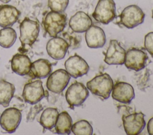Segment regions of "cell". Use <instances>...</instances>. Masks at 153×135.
Returning <instances> with one entry per match:
<instances>
[{"mask_svg":"<svg viewBox=\"0 0 153 135\" xmlns=\"http://www.w3.org/2000/svg\"><path fill=\"white\" fill-rule=\"evenodd\" d=\"M113 86V80L107 73L97 75L87 83V88L92 94L104 99L109 98Z\"/></svg>","mask_w":153,"mask_h":135,"instance_id":"6da1fadb","label":"cell"},{"mask_svg":"<svg viewBox=\"0 0 153 135\" xmlns=\"http://www.w3.org/2000/svg\"><path fill=\"white\" fill-rule=\"evenodd\" d=\"M66 15L63 12L55 11L48 12L43 21L45 30L50 36L53 37L62 32L66 24Z\"/></svg>","mask_w":153,"mask_h":135,"instance_id":"7a4b0ae2","label":"cell"},{"mask_svg":"<svg viewBox=\"0 0 153 135\" xmlns=\"http://www.w3.org/2000/svg\"><path fill=\"white\" fill-rule=\"evenodd\" d=\"M20 35L19 39L22 48L31 46L36 40L39 32V24L38 21L25 18L20 24Z\"/></svg>","mask_w":153,"mask_h":135,"instance_id":"3957f363","label":"cell"},{"mask_svg":"<svg viewBox=\"0 0 153 135\" xmlns=\"http://www.w3.org/2000/svg\"><path fill=\"white\" fill-rule=\"evenodd\" d=\"M94 19L99 23L108 24L116 16V6L114 0H99L92 14Z\"/></svg>","mask_w":153,"mask_h":135,"instance_id":"277c9868","label":"cell"},{"mask_svg":"<svg viewBox=\"0 0 153 135\" xmlns=\"http://www.w3.org/2000/svg\"><path fill=\"white\" fill-rule=\"evenodd\" d=\"M145 17V13L139 7L130 5L124 8L120 15V23L127 29H133L143 22Z\"/></svg>","mask_w":153,"mask_h":135,"instance_id":"5b68a950","label":"cell"},{"mask_svg":"<svg viewBox=\"0 0 153 135\" xmlns=\"http://www.w3.org/2000/svg\"><path fill=\"white\" fill-rule=\"evenodd\" d=\"M89 96L88 89L81 83L75 82L67 89L65 93L66 100L71 108L81 106Z\"/></svg>","mask_w":153,"mask_h":135,"instance_id":"8992f818","label":"cell"},{"mask_svg":"<svg viewBox=\"0 0 153 135\" xmlns=\"http://www.w3.org/2000/svg\"><path fill=\"white\" fill-rule=\"evenodd\" d=\"M71 79L66 70L58 69L49 75L46 83L48 90L53 93H60L68 86Z\"/></svg>","mask_w":153,"mask_h":135,"instance_id":"52a82bcc","label":"cell"},{"mask_svg":"<svg viewBox=\"0 0 153 135\" xmlns=\"http://www.w3.org/2000/svg\"><path fill=\"white\" fill-rule=\"evenodd\" d=\"M145 115L142 112H134L123 115L122 120L125 132L128 135H137L145 127Z\"/></svg>","mask_w":153,"mask_h":135,"instance_id":"ba28073f","label":"cell"},{"mask_svg":"<svg viewBox=\"0 0 153 135\" xmlns=\"http://www.w3.org/2000/svg\"><path fill=\"white\" fill-rule=\"evenodd\" d=\"M148 59L145 52L133 48L126 52L124 64L128 69L139 71L146 67Z\"/></svg>","mask_w":153,"mask_h":135,"instance_id":"9c48e42d","label":"cell"},{"mask_svg":"<svg viewBox=\"0 0 153 135\" xmlns=\"http://www.w3.org/2000/svg\"><path fill=\"white\" fill-rule=\"evenodd\" d=\"M21 120V111L16 108H9L2 113L0 117V125L7 132L12 133L17 128Z\"/></svg>","mask_w":153,"mask_h":135,"instance_id":"30bf717a","label":"cell"},{"mask_svg":"<svg viewBox=\"0 0 153 135\" xmlns=\"http://www.w3.org/2000/svg\"><path fill=\"white\" fill-rule=\"evenodd\" d=\"M65 67L70 76L74 79L87 74L89 71V66L85 60L76 54L66 59Z\"/></svg>","mask_w":153,"mask_h":135,"instance_id":"8fae6325","label":"cell"},{"mask_svg":"<svg viewBox=\"0 0 153 135\" xmlns=\"http://www.w3.org/2000/svg\"><path fill=\"white\" fill-rule=\"evenodd\" d=\"M22 96L26 102L31 105L39 102L44 97V90L42 81L38 79L26 83L23 90Z\"/></svg>","mask_w":153,"mask_h":135,"instance_id":"7c38bea8","label":"cell"},{"mask_svg":"<svg viewBox=\"0 0 153 135\" xmlns=\"http://www.w3.org/2000/svg\"><path fill=\"white\" fill-rule=\"evenodd\" d=\"M105 55L104 61L108 65H123L124 64L126 52L117 40H111Z\"/></svg>","mask_w":153,"mask_h":135,"instance_id":"4fadbf2b","label":"cell"},{"mask_svg":"<svg viewBox=\"0 0 153 135\" xmlns=\"http://www.w3.org/2000/svg\"><path fill=\"white\" fill-rule=\"evenodd\" d=\"M69 47V44L65 39L56 36L48 41L46 50L51 58L56 60H60L65 56Z\"/></svg>","mask_w":153,"mask_h":135,"instance_id":"5bb4252c","label":"cell"},{"mask_svg":"<svg viewBox=\"0 0 153 135\" xmlns=\"http://www.w3.org/2000/svg\"><path fill=\"white\" fill-rule=\"evenodd\" d=\"M134 90L128 83L120 81L114 84L112 90V98L123 103H130L134 98Z\"/></svg>","mask_w":153,"mask_h":135,"instance_id":"9a60e30c","label":"cell"},{"mask_svg":"<svg viewBox=\"0 0 153 135\" xmlns=\"http://www.w3.org/2000/svg\"><path fill=\"white\" fill-rule=\"evenodd\" d=\"M85 39L90 48H102L106 43V35L103 30L99 26H91L86 32Z\"/></svg>","mask_w":153,"mask_h":135,"instance_id":"2e32d148","label":"cell"},{"mask_svg":"<svg viewBox=\"0 0 153 135\" xmlns=\"http://www.w3.org/2000/svg\"><path fill=\"white\" fill-rule=\"evenodd\" d=\"M93 21L90 17L83 11H78L73 15L69 21L71 30L75 33L85 32L91 26Z\"/></svg>","mask_w":153,"mask_h":135,"instance_id":"e0dca14e","label":"cell"},{"mask_svg":"<svg viewBox=\"0 0 153 135\" xmlns=\"http://www.w3.org/2000/svg\"><path fill=\"white\" fill-rule=\"evenodd\" d=\"M20 11L15 7L4 5L0 7V27H11L20 16Z\"/></svg>","mask_w":153,"mask_h":135,"instance_id":"ac0fdd59","label":"cell"},{"mask_svg":"<svg viewBox=\"0 0 153 135\" xmlns=\"http://www.w3.org/2000/svg\"><path fill=\"white\" fill-rule=\"evenodd\" d=\"M30 59L26 55L17 54L14 55L11 60V70L19 76L27 75L30 71Z\"/></svg>","mask_w":153,"mask_h":135,"instance_id":"d6986e66","label":"cell"},{"mask_svg":"<svg viewBox=\"0 0 153 135\" xmlns=\"http://www.w3.org/2000/svg\"><path fill=\"white\" fill-rule=\"evenodd\" d=\"M51 64L45 59H38L31 64L30 71L35 77L45 78L51 72Z\"/></svg>","mask_w":153,"mask_h":135,"instance_id":"ffe728a7","label":"cell"},{"mask_svg":"<svg viewBox=\"0 0 153 135\" xmlns=\"http://www.w3.org/2000/svg\"><path fill=\"white\" fill-rule=\"evenodd\" d=\"M72 126V119L66 111H63L59 114L56 124L54 125L56 131L59 134H69Z\"/></svg>","mask_w":153,"mask_h":135,"instance_id":"44dd1931","label":"cell"},{"mask_svg":"<svg viewBox=\"0 0 153 135\" xmlns=\"http://www.w3.org/2000/svg\"><path fill=\"white\" fill-rule=\"evenodd\" d=\"M14 86L4 80H0V105L7 107L14 96L15 92Z\"/></svg>","mask_w":153,"mask_h":135,"instance_id":"7402d4cb","label":"cell"},{"mask_svg":"<svg viewBox=\"0 0 153 135\" xmlns=\"http://www.w3.org/2000/svg\"><path fill=\"white\" fill-rule=\"evenodd\" d=\"M59 112L56 108H47L42 113L40 119V124L45 128L51 130L53 128L56 123Z\"/></svg>","mask_w":153,"mask_h":135,"instance_id":"603a6c76","label":"cell"},{"mask_svg":"<svg viewBox=\"0 0 153 135\" xmlns=\"http://www.w3.org/2000/svg\"><path fill=\"white\" fill-rule=\"evenodd\" d=\"M17 34L11 27H4L0 30V46L4 48H11L16 42Z\"/></svg>","mask_w":153,"mask_h":135,"instance_id":"cb8c5ba5","label":"cell"},{"mask_svg":"<svg viewBox=\"0 0 153 135\" xmlns=\"http://www.w3.org/2000/svg\"><path fill=\"white\" fill-rule=\"evenodd\" d=\"M71 131L75 135H91L93 127L88 121L81 120L72 125Z\"/></svg>","mask_w":153,"mask_h":135,"instance_id":"d4e9b609","label":"cell"},{"mask_svg":"<svg viewBox=\"0 0 153 135\" xmlns=\"http://www.w3.org/2000/svg\"><path fill=\"white\" fill-rule=\"evenodd\" d=\"M69 4V0H48V6L52 11L63 12Z\"/></svg>","mask_w":153,"mask_h":135,"instance_id":"484cf974","label":"cell"},{"mask_svg":"<svg viewBox=\"0 0 153 135\" xmlns=\"http://www.w3.org/2000/svg\"><path fill=\"white\" fill-rule=\"evenodd\" d=\"M144 46L145 49L153 57V32H149L145 35Z\"/></svg>","mask_w":153,"mask_h":135,"instance_id":"4316f807","label":"cell"},{"mask_svg":"<svg viewBox=\"0 0 153 135\" xmlns=\"http://www.w3.org/2000/svg\"><path fill=\"white\" fill-rule=\"evenodd\" d=\"M147 131L149 135H153V117L151 118L148 122Z\"/></svg>","mask_w":153,"mask_h":135,"instance_id":"83f0119b","label":"cell"},{"mask_svg":"<svg viewBox=\"0 0 153 135\" xmlns=\"http://www.w3.org/2000/svg\"><path fill=\"white\" fill-rule=\"evenodd\" d=\"M11 0H0L1 2L4 3V4H7V3H8Z\"/></svg>","mask_w":153,"mask_h":135,"instance_id":"f1b7e54d","label":"cell"},{"mask_svg":"<svg viewBox=\"0 0 153 135\" xmlns=\"http://www.w3.org/2000/svg\"><path fill=\"white\" fill-rule=\"evenodd\" d=\"M152 18L153 19V10H152Z\"/></svg>","mask_w":153,"mask_h":135,"instance_id":"f546056e","label":"cell"}]
</instances>
